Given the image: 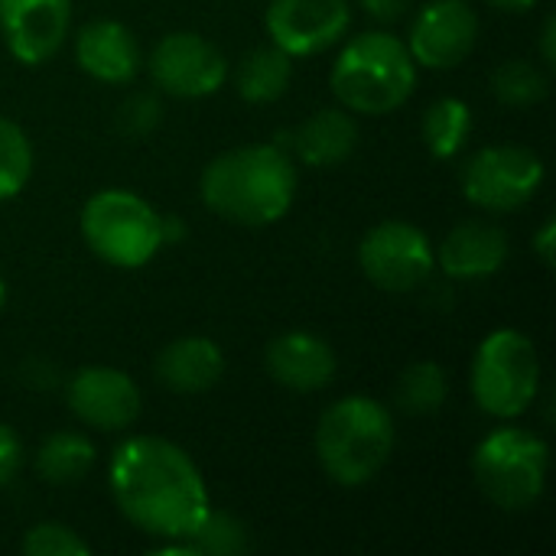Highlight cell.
Masks as SVG:
<instances>
[{
    "instance_id": "cell-1",
    "label": "cell",
    "mask_w": 556,
    "mask_h": 556,
    "mask_svg": "<svg viewBox=\"0 0 556 556\" xmlns=\"http://www.w3.org/2000/svg\"><path fill=\"white\" fill-rule=\"evenodd\" d=\"M117 511L153 541H186L212 508L208 485L192 456L163 437H130L108 463Z\"/></svg>"
},
{
    "instance_id": "cell-2",
    "label": "cell",
    "mask_w": 556,
    "mask_h": 556,
    "mask_svg": "<svg viewBox=\"0 0 556 556\" xmlns=\"http://www.w3.org/2000/svg\"><path fill=\"white\" fill-rule=\"evenodd\" d=\"M296 182L293 156L280 143H244L202 169L199 192L212 215L241 228H267L293 208Z\"/></svg>"
},
{
    "instance_id": "cell-3",
    "label": "cell",
    "mask_w": 556,
    "mask_h": 556,
    "mask_svg": "<svg viewBox=\"0 0 556 556\" xmlns=\"http://www.w3.org/2000/svg\"><path fill=\"white\" fill-rule=\"evenodd\" d=\"M316 459L323 472L342 489H362L381 476L397 446L394 414L368 397L349 394L329 404L316 424Z\"/></svg>"
},
{
    "instance_id": "cell-4",
    "label": "cell",
    "mask_w": 556,
    "mask_h": 556,
    "mask_svg": "<svg viewBox=\"0 0 556 556\" xmlns=\"http://www.w3.org/2000/svg\"><path fill=\"white\" fill-rule=\"evenodd\" d=\"M329 88L345 111L384 117L410 101L417 62L401 36L371 29L342 46L329 72Z\"/></svg>"
},
{
    "instance_id": "cell-5",
    "label": "cell",
    "mask_w": 556,
    "mask_h": 556,
    "mask_svg": "<svg viewBox=\"0 0 556 556\" xmlns=\"http://www.w3.org/2000/svg\"><path fill=\"white\" fill-rule=\"evenodd\" d=\"M88 251L117 267L137 270L166 244V218L130 189H101L81 205L78 218Z\"/></svg>"
},
{
    "instance_id": "cell-6",
    "label": "cell",
    "mask_w": 556,
    "mask_h": 556,
    "mask_svg": "<svg viewBox=\"0 0 556 556\" xmlns=\"http://www.w3.org/2000/svg\"><path fill=\"white\" fill-rule=\"evenodd\" d=\"M551 472L547 443L505 420L472 450V479L479 492L502 511H528L541 502Z\"/></svg>"
},
{
    "instance_id": "cell-7",
    "label": "cell",
    "mask_w": 556,
    "mask_h": 556,
    "mask_svg": "<svg viewBox=\"0 0 556 556\" xmlns=\"http://www.w3.org/2000/svg\"><path fill=\"white\" fill-rule=\"evenodd\" d=\"M469 388L482 414L495 420L525 417L541 391V358L534 339L518 329L489 332L476 349Z\"/></svg>"
},
{
    "instance_id": "cell-8",
    "label": "cell",
    "mask_w": 556,
    "mask_h": 556,
    "mask_svg": "<svg viewBox=\"0 0 556 556\" xmlns=\"http://www.w3.org/2000/svg\"><path fill=\"white\" fill-rule=\"evenodd\" d=\"M544 160L521 143H495L482 147L463 166V195L479 212L505 215L525 208L538 189L544 186Z\"/></svg>"
},
{
    "instance_id": "cell-9",
    "label": "cell",
    "mask_w": 556,
    "mask_h": 556,
    "mask_svg": "<svg viewBox=\"0 0 556 556\" xmlns=\"http://www.w3.org/2000/svg\"><path fill=\"white\" fill-rule=\"evenodd\" d=\"M358 267L365 280L384 293H414L430 280L437 267L433 241L414 222H378L358 241Z\"/></svg>"
},
{
    "instance_id": "cell-10",
    "label": "cell",
    "mask_w": 556,
    "mask_h": 556,
    "mask_svg": "<svg viewBox=\"0 0 556 556\" xmlns=\"http://www.w3.org/2000/svg\"><path fill=\"white\" fill-rule=\"evenodd\" d=\"M147 72L163 94L199 101V98L215 94L225 85L228 62L215 42H208L199 33L179 29V33L163 36L153 46L147 59Z\"/></svg>"
},
{
    "instance_id": "cell-11",
    "label": "cell",
    "mask_w": 556,
    "mask_h": 556,
    "mask_svg": "<svg viewBox=\"0 0 556 556\" xmlns=\"http://www.w3.org/2000/svg\"><path fill=\"white\" fill-rule=\"evenodd\" d=\"M72 417L98 433H121L140 420L143 397L137 381L111 365H88L65 384Z\"/></svg>"
},
{
    "instance_id": "cell-12",
    "label": "cell",
    "mask_w": 556,
    "mask_h": 556,
    "mask_svg": "<svg viewBox=\"0 0 556 556\" xmlns=\"http://www.w3.org/2000/svg\"><path fill=\"white\" fill-rule=\"evenodd\" d=\"M479 42V13L469 0H430L417 10L407 49L417 65L446 72L463 65Z\"/></svg>"
},
{
    "instance_id": "cell-13",
    "label": "cell",
    "mask_w": 556,
    "mask_h": 556,
    "mask_svg": "<svg viewBox=\"0 0 556 556\" xmlns=\"http://www.w3.org/2000/svg\"><path fill=\"white\" fill-rule=\"evenodd\" d=\"M352 26L349 0H270L264 29L277 49L293 59L319 55Z\"/></svg>"
},
{
    "instance_id": "cell-14",
    "label": "cell",
    "mask_w": 556,
    "mask_h": 556,
    "mask_svg": "<svg viewBox=\"0 0 556 556\" xmlns=\"http://www.w3.org/2000/svg\"><path fill=\"white\" fill-rule=\"evenodd\" d=\"M72 0H0V36L20 65L49 62L68 39Z\"/></svg>"
},
{
    "instance_id": "cell-15",
    "label": "cell",
    "mask_w": 556,
    "mask_h": 556,
    "mask_svg": "<svg viewBox=\"0 0 556 556\" xmlns=\"http://www.w3.org/2000/svg\"><path fill=\"white\" fill-rule=\"evenodd\" d=\"M508 231L495 222H463L453 231H446V238L440 241V248L433 251V261L440 264V270L450 280H489L495 277L505 261H508Z\"/></svg>"
},
{
    "instance_id": "cell-16",
    "label": "cell",
    "mask_w": 556,
    "mask_h": 556,
    "mask_svg": "<svg viewBox=\"0 0 556 556\" xmlns=\"http://www.w3.org/2000/svg\"><path fill=\"white\" fill-rule=\"evenodd\" d=\"M267 375L296 394H313L323 391L336 381V352L326 339L313 332H283L277 336L267 352H264Z\"/></svg>"
},
{
    "instance_id": "cell-17",
    "label": "cell",
    "mask_w": 556,
    "mask_h": 556,
    "mask_svg": "<svg viewBox=\"0 0 556 556\" xmlns=\"http://www.w3.org/2000/svg\"><path fill=\"white\" fill-rule=\"evenodd\" d=\"M75 62L85 75L104 85H127L143 65L137 36L117 20L85 23L75 36Z\"/></svg>"
},
{
    "instance_id": "cell-18",
    "label": "cell",
    "mask_w": 556,
    "mask_h": 556,
    "mask_svg": "<svg viewBox=\"0 0 556 556\" xmlns=\"http://www.w3.org/2000/svg\"><path fill=\"white\" fill-rule=\"evenodd\" d=\"M225 375V355L208 336H182L156 355V378L173 394H205Z\"/></svg>"
},
{
    "instance_id": "cell-19",
    "label": "cell",
    "mask_w": 556,
    "mask_h": 556,
    "mask_svg": "<svg viewBox=\"0 0 556 556\" xmlns=\"http://www.w3.org/2000/svg\"><path fill=\"white\" fill-rule=\"evenodd\" d=\"M358 147V121L345 108H323L309 114L293 134V153L300 163L332 169L345 163Z\"/></svg>"
},
{
    "instance_id": "cell-20",
    "label": "cell",
    "mask_w": 556,
    "mask_h": 556,
    "mask_svg": "<svg viewBox=\"0 0 556 556\" xmlns=\"http://www.w3.org/2000/svg\"><path fill=\"white\" fill-rule=\"evenodd\" d=\"M293 81V55L274 42L251 49L235 68V91L248 104H274L287 94Z\"/></svg>"
},
{
    "instance_id": "cell-21",
    "label": "cell",
    "mask_w": 556,
    "mask_h": 556,
    "mask_svg": "<svg viewBox=\"0 0 556 556\" xmlns=\"http://www.w3.org/2000/svg\"><path fill=\"white\" fill-rule=\"evenodd\" d=\"M91 466H94V443L75 430H59L46 437L42 446L36 450V476L55 489L78 485Z\"/></svg>"
},
{
    "instance_id": "cell-22",
    "label": "cell",
    "mask_w": 556,
    "mask_h": 556,
    "mask_svg": "<svg viewBox=\"0 0 556 556\" xmlns=\"http://www.w3.org/2000/svg\"><path fill=\"white\" fill-rule=\"evenodd\" d=\"M424 147L437 160H453L472 137V108L463 98H437L420 124Z\"/></svg>"
},
{
    "instance_id": "cell-23",
    "label": "cell",
    "mask_w": 556,
    "mask_h": 556,
    "mask_svg": "<svg viewBox=\"0 0 556 556\" xmlns=\"http://www.w3.org/2000/svg\"><path fill=\"white\" fill-rule=\"evenodd\" d=\"M450 397V378L446 368L437 362H414L401 371L394 401L410 417H430L437 414Z\"/></svg>"
},
{
    "instance_id": "cell-24",
    "label": "cell",
    "mask_w": 556,
    "mask_h": 556,
    "mask_svg": "<svg viewBox=\"0 0 556 556\" xmlns=\"http://www.w3.org/2000/svg\"><path fill=\"white\" fill-rule=\"evenodd\" d=\"M551 91L547 72L531 59H508L492 75V94L508 108H531L541 104Z\"/></svg>"
},
{
    "instance_id": "cell-25",
    "label": "cell",
    "mask_w": 556,
    "mask_h": 556,
    "mask_svg": "<svg viewBox=\"0 0 556 556\" xmlns=\"http://www.w3.org/2000/svg\"><path fill=\"white\" fill-rule=\"evenodd\" d=\"M192 556H241L248 551V528L222 508H208L199 528L186 538Z\"/></svg>"
},
{
    "instance_id": "cell-26",
    "label": "cell",
    "mask_w": 556,
    "mask_h": 556,
    "mask_svg": "<svg viewBox=\"0 0 556 556\" xmlns=\"http://www.w3.org/2000/svg\"><path fill=\"white\" fill-rule=\"evenodd\" d=\"M33 176V143L20 124L0 117V202L16 199Z\"/></svg>"
},
{
    "instance_id": "cell-27",
    "label": "cell",
    "mask_w": 556,
    "mask_h": 556,
    "mask_svg": "<svg viewBox=\"0 0 556 556\" xmlns=\"http://www.w3.org/2000/svg\"><path fill=\"white\" fill-rule=\"evenodd\" d=\"M23 554L26 556H88L91 547L88 541L72 531L68 525H59V521H42V525H33L26 534H23Z\"/></svg>"
},
{
    "instance_id": "cell-28",
    "label": "cell",
    "mask_w": 556,
    "mask_h": 556,
    "mask_svg": "<svg viewBox=\"0 0 556 556\" xmlns=\"http://www.w3.org/2000/svg\"><path fill=\"white\" fill-rule=\"evenodd\" d=\"M156 124H160V101H156L150 91L130 94V98L121 104V111H117V127H121L127 137H143V134H150Z\"/></svg>"
},
{
    "instance_id": "cell-29",
    "label": "cell",
    "mask_w": 556,
    "mask_h": 556,
    "mask_svg": "<svg viewBox=\"0 0 556 556\" xmlns=\"http://www.w3.org/2000/svg\"><path fill=\"white\" fill-rule=\"evenodd\" d=\"M20 463H23V443L7 424H0V485H7L16 476Z\"/></svg>"
},
{
    "instance_id": "cell-30",
    "label": "cell",
    "mask_w": 556,
    "mask_h": 556,
    "mask_svg": "<svg viewBox=\"0 0 556 556\" xmlns=\"http://www.w3.org/2000/svg\"><path fill=\"white\" fill-rule=\"evenodd\" d=\"M362 10L375 20V23H397L407 16L414 0H358Z\"/></svg>"
},
{
    "instance_id": "cell-31",
    "label": "cell",
    "mask_w": 556,
    "mask_h": 556,
    "mask_svg": "<svg viewBox=\"0 0 556 556\" xmlns=\"http://www.w3.org/2000/svg\"><path fill=\"white\" fill-rule=\"evenodd\" d=\"M531 248H534V254H538V261H541L544 267H554V261H556V222L554 218H547V222L538 228V235H534Z\"/></svg>"
},
{
    "instance_id": "cell-32",
    "label": "cell",
    "mask_w": 556,
    "mask_h": 556,
    "mask_svg": "<svg viewBox=\"0 0 556 556\" xmlns=\"http://www.w3.org/2000/svg\"><path fill=\"white\" fill-rule=\"evenodd\" d=\"M541 59L544 65H554L556 62V23L554 16L544 20V29H541Z\"/></svg>"
},
{
    "instance_id": "cell-33",
    "label": "cell",
    "mask_w": 556,
    "mask_h": 556,
    "mask_svg": "<svg viewBox=\"0 0 556 556\" xmlns=\"http://www.w3.org/2000/svg\"><path fill=\"white\" fill-rule=\"evenodd\" d=\"M489 7H495V10H505V13H525V10H531L538 0H485Z\"/></svg>"
},
{
    "instance_id": "cell-34",
    "label": "cell",
    "mask_w": 556,
    "mask_h": 556,
    "mask_svg": "<svg viewBox=\"0 0 556 556\" xmlns=\"http://www.w3.org/2000/svg\"><path fill=\"white\" fill-rule=\"evenodd\" d=\"M3 306H7V280L0 277V313H3Z\"/></svg>"
}]
</instances>
